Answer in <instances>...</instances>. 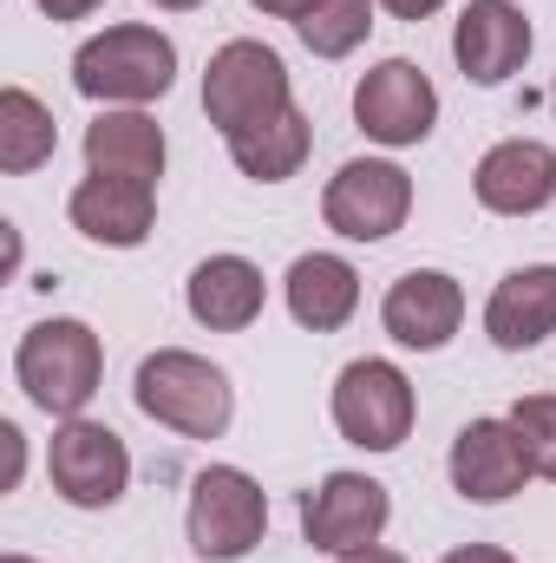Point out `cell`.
Returning a JSON list of instances; mask_svg holds the SVG:
<instances>
[{"label":"cell","mask_w":556,"mask_h":563,"mask_svg":"<svg viewBox=\"0 0 556 563\" xmlns=\"http://www.w3.org/2000/svg\"><path fill=\"white\" fill-rule=\"evenodd\" d=\"M413 413H419L413 380L393 361L341 367V380H334V426H341V439H354L367 452H393V445H407Z\"/></svg>","instance_id":"7"},{"label":"cell","mask_w":556,"mask_h":563,"mask_svg":"<svg viewBox=\"0 0 556 563\" xmlns=\"http://www.w3.org/2000/svg\"><path fill=\"white\" fill-rule=\"evenodd\" d=\"M288 106H294L288 66H281L263 40H230V46L210 59V73H203V112H210V125H216L223 139H236V132H249V125H269Z\"/></svg>","instance_id":"4"},{"label":"cell","mask_w":556,"mask_h":563,"mask_svg":"<svg viewBox=\"0 0 556 563\" xmlns=\"http://www.w3.org/2000/svg\"><path fill=\"white\" fill-rule=\"evenodd\" d=\"M46 472H53V492L79 511H105L125 498L132 485V452L112 426L99 420H66L53 432V452H46Z\"/></svg>","instance_id":"8"},{"label":"cell","mask_w":556,"mask_h":563,"mask_svg":"<svg viewBox=\"0 0 556 563\" xmlns=\"http://www.w3.org/2000/svg\"><path fill=\"white\" fill-rule=\"evenodd\" d=\"M367 26H374V0H314V7L294 20L301 46H308L314 59H347V53L367 40Z\"/></svg>","instance_id":"22"},{"label":"cell","mask_w":556,"mask_h":563,"mask_svg":"<svg viewBox=\"0 0 556 563\" xmlns=\"http://www.w3.org/2000/svg\"><path fill=\"white\" fill-rule=\"evenodd\" d=\"M281 288H288V314H294L301 328H314V334H334V328L360 308V276H354V263H347V256H327V250L301 256Z\"/></svg>","instance_id":"19"},{"label":"cell","mask_w":556,"mask_h":563,"mask_svg":"<svg viewBox=\"0 0 556 563\" xmlns=\"http://www.w3.org/2000/svg\"><path fill=\"white\" fill-rule=\"evenodd\" d=\"M471 190L491 217H537L556 203V151L537 139L491 144L471 170Z\"/></svg>","instance_id":"12"},{"label":"cell","mask_w":556,"mask_h":563,"mask_svg":"<svg viewBox=\"0 0 556 563\" xmlns=\"http://www.w3.org/2000/svg\"><path fill=\"white\" fill-rule=\"evenodd\" d=\"M92 7H105V0H40V13H53V20H86Z\"/></svg>","instance_id":"27"},{"label":"cell","mask_w":556,"mask_h":563,"mask_svg":"<svg viewBox=\"0 0 556 563\" xmlns=\"http://www.w3.org/2000/svg\"><path fill=\"white\" fill-rule=\"evenodd\" d=\"M380 7H387L393 20H432V13H438L445 0H380Z\"/></svg>","instance_id":"24"},{"label":"cell","mask_w":556,"mask_h":563,"mask_svg":"<svg viewBox=\"0 0 556 563\" xmlns=\"http://www.w3.org/2000/svg\"><path fill=\"white\" fill-rule=\"evenodd\" d=\"M407 210H413V177L387 157H354L321 190V217L347 243H387L407 223Z\"/></svg>","instance_id":"6"},{"label":"cell","mask_w":556,"mask_h":563,"mask_svg":"<svg viewBox=\"0 0 556 563\" xmlns=\"http://www.w3.org/2000/svg\"><path fill=\"white\" fill-rule=\"evenodd\" d=\"M485 334L504 354H524L544 334H556V263H531V269H511L498 282L485 301Z\"/></svg>","instance_id":"16"},{"label":"cell","mask_w":556,"mask_h":563,"mask_svg":"<svg viewBox=\"0 0 556 563\" xmlns=\"http://www.w3.org/2000/svg\"><path fill=\"white\" fill-rule=\"evenodd\" d=\"M184 301H190V314H197L203 328L236 334V328H249V321L263 314L269 282H263L256 263H243V256H210V263H197V269H190Z\"/></svg>","instance_id":"17"},{"label":"cell","mask_w":556,"mask_h":563,"mask_svg":"<svg viewBox=\"0 0 556 563\" xmlns=\"http://www.w3.org/2000/svg\"><path fill=\"white\" fill-rule=\"evenodd\" d=\"M177 79V46L157 26H105L73 53V86L99 106H144L164 99Z\"/></svg>","instance_id":"2"},{"label":"cell","mask_w":556,"mask_h":563,"mask_svg":"<svg viewBox=\"0 0 556 563\" xmlns=\"http://www.w3.org/2000/svg\"><path fill=\"white\" fill-rule=\"evenodd\" d=\"M445 563H518L511 551H498V544H465V551H452Z\"/></svg>","instance_id":"25"},{"label":"cell","mask_w":556,"mask_h":563,"mask_svg":"<svg viewBox=\"0 0 556 563\" xmlns=\"http://www.w3.org/2000/svg\"><path fill=\"white\" fill-rule=\"evenodd\" d=\"M531 478V459H524V439L511 420H471L452 439V485L458 498L471 505H504L518 498Z\"/></svg>","instance_id":"13"},{"label":"cell","mask_w":556,"mask_h":563,"mask_svg":"<svg viewBox=\"0 0 556 563\" xmlns=\"http://www.w3.org/2000/svg\"><path fill=\"white\" fill-rule=\"evenodd\" d=\"M138 413L157 426H170V432H184V439H216L230 413H236V400H230V374L223 367H210L203 354H184V347H157L151 361L138 367Z\"/></svg>","instance_id":"3"},{"label":"cell","mask_w":556,"mask_h":563,"mask_svg":"<svg viewBox=\"0 0 556 563\" xmlns=\"http://www.w3.org/2000/svg\"><path fill=\"white\" fill-rule=\"evenodd\" d=\"M438 119V92L432 79L419 73L413 59H380L374 73H360L354 86V125L367 132L374 144H419Z\"/></svg>","instance_id":"10"},{"label":"cell","mask_w":556,"mask_h":563,"mask_svg":"<svg viewBox=\"0 0 556 563\" xmlns=\"http://www.w3.org/2000/svg\"><path fill=\"white\" fill-rule=\"evenodd\" d=\"M230 144V157H236V170L243 177H256V184H281V177H294L301 170V157H308V144H314V132H308V119L288 106L281 119H269V125H249V132H236Z\"/></svg>","instance_id":"20"},{"label":"cell","mask_w":556,"mask_h":563,"mask_svg":"<svg viewBox=\"0 0 556 563\" xmlns=\"http://www.w3.org/2000/svg\"><path fill=\"white\" fill-rule=\"evenodd\" d=\"M190 551L203 563H236L249 558L269 531V498L249 472L236 465H203L190 485Z\"/></svg>","instance_id":"5"},{"label":"cell","mask_w":556,"mask_h":563,"mask_svg":"<svg viewBox=\"0 0 556 563\" xmlns=\"http://www.w3.org/2000/svg\"><path fill=\"white\" fill-rule=\"evenodd\" d=\"M551 106H556V86H551Z\"/></svg>","instance_id":"32"},{"label":"cell","mask_w":556,"mask_h":563,"mask_svg":"<svg viewBox=\"0 0 556 563\" xmlns=\"http://www.w3.org/2000/svg\"><path fill=\"white\" fill-rule=\"evenodd\" d=\"M151 7H164V13H190V7H203V0H151Z\"/></svg>","instance_id":"30"},{"label":"cell","mask_w":556,"mask_h":563,"mask_svg":"<svg viewBox=\"0 0 556 563\" xmlns=\"http://www.w3.org/2000/svg\"><path fill=\"white\" fill-rule=\"evenodd\" d=\"M511 426H518V439H524L531 472L556 485V394H524V400L511 407Z\"/></svg>","instance_id":"23"},{"label":"cell","mask_w":556,"mask_h":563,"mask_svg":"<svg viewBox=\"0 0 556 563\" xmlns=\"http://www.w3.org/2000/svg\"><path fill=\"white\" fill-rule=\"evenodd\" d=\"M0 445H7V478H0V485L13 492V485H20V426H0Z\"/></svg>","instance_id":"26"},{"label":"cell","mask_w":556,"mask_h":563,"mask_svg":"<svg viewBox=\"0 0 556 563\" xmlns=\"http://www.w3.org/2000/svg\"><path fill=\"white\" fill-rule=\"evenodd\" d=\"M0 563H33V558H0Z\"/></svg>","instance_id":"31"},{"label":"cell","mask_w":556,"mask_h":563,"mask_svg":"<svg viewBox=\"0 0 556 563\" xmlns=\"http://www.w3.org/2000/svg\"><path fill=\"white\" fill-rule=\"evenodd\" d=\"M249 7H263V13H276V20H301L314 0H249Z\"/></svg>","instance_id":"28"},{"label":"cell","mask_w":556,"mask_h":563,"mask_svg":"<svg viewBox=\"0 0 556 563\" xmlns=\"http://www.w3.org/2000/svg\"><path fill=\"white\" fill-rule=\"evenodd\" d=\"M393 505H387V485L367 478V472H327L308 498H301V538L327 558H347V551H367L380 544Z\"/></svg>","instance_id":"9"},{"label":"cell","mask_w":556,"mask_h":563,"mask_svg":"<svg viewBox=\"0 0 556 563\" xmlns=\"http://www.w3.org/2000/svg\"><path fill=\"white\" fill-rule=\"evenodd\" d=\"M86 170H99V177H138V184H157L164 177V132H157V119H144V112H99L92 125H86Z\"/></svg>","instance_id":"18"},{"label":"cell","mask_w":556,"mask_h":563,"mask_svg":"<svg viewBox=\"0 0 556 563\" xmlns=\"http://www.w3.org/2000/svg\"><path fill=\"white\" fill-rule=\"evenodd\" d=\"M13 374L26 387V400L53 420H79L105 380V347L86 321H40L20 334V354H13Z\"/></svg>","instance_id":"1"},{"label":"cell","mask_w":556,"mask_h":563,"mask_svg":"<svg viewBox=\"0 0 556 563\" xmlns=\"http://www.w3.org/2000/svg\"><path fill=\"white\" fill-rule=\"evenodd\" d=\"M53 151H59L53 112H46L26 86H7V92H0V170L26 177V170H40Z\"/></svg>","instance_id":"21"},{"label":"cell","mask_w":556,"mask_h":563,"mask_svg":"<svg viewBox=\"0 0 556 563\" xmlns=\"http://www.w3.org/2000/svg\"><path fill=\"white\" fill-rule=\"evenodd\" d=\"M334 563H407L400 551H380V544H367V551H347V558H334Z\"/></svg>","instance_id":"29"},{"label":"cell","mask_w":556,"mask_h":563,"mask_svg":"<svg viewBox=\"0 0 556 563\" xmlns=\"http://www.w3.org/2000/svg\"><path fill=\"white\" fill-rule=\"evenodd\" d=\"M66 217H73L79 236H92L105 250H138L144 236H151V223H157V190L138 184V177H99V170H86V184L73 190Z\"/></svg>","instance_id":"15"},{"label":"cell","mask_w":556,"mask_h":563,"mask_svg":"<svg viewBox=\"0 0 556 563\" xmlns=\"http://www.w3.org/2000/svg\"><path fill=\"white\" fill-rule=\"evenodd\" d=\"M380 321H387V334H393L400 347L432 354V347H445V341L458 334V321H465V288L445 276V269H407V276L387 288Z\"/></svg>","instance_id":"14"},{"label":"cell","mask_w":556,"mask_h":563,"mask_svg":"<svg viewBox=\"0 0 556 563\" xmlns=\"http://www.w3.org/2000/svg\"><path fill=\"white\" fill-rule=\"evenodd\" d=\"M452 59L471 86H504L531 59V20L511 0H471L452 26Z\"/></svg>","instance_id":"11"}]
</instances>
